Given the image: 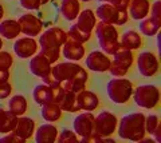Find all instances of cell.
<instances>
[{
  "instance_id": "cell-18",
  "label": "cell",
  "mask_w": 161,
  "mask_h": 143,
  "mask_svg": "<svg viewBox=\"0 0 161 143\" xmlns=\"http://www.w3.org/2000/svg\"><path fill=\"white\" fill-rule=\"evenodd\" d=\"M77 99L80 111H93L99 106V98L97 96V94L86 88L77 94Z\"/></svg>"
},
{
  "instance_id": "cell-40",
  "label": "cell",
  "mask_w": 161,
  "mask_h": 143,
  "mask_svg": "<svg viewBox=\"0 0 161 143\" xmlns=\"http://www.w3.org/2000/svg\"><path fill=\"white\" fill-rule=\"evenodd\" d=\"M3 142H8V143H24L26 140H23L20 136H18L15 132H8V134H4L3 138H0V143Z\"/></svg>"
},
{
  "instance_id": "cell-32",
  "label": "cell",
  "mask_w": 161,
  "mask_h": 143,
  "mask_svg": "<svg viewBox=\"0 0 161 143\" xmlns=\"http://www.w3.org/2000/svg\"><path fill=\"white\" fill-rule=\"evenodd\" d=\"M18 118L19 116L12 114L11 111H8L6 120H4L3 126L0 127V134H8V132H12L15 130V126H16V123H18Z\"/></svg>"
},
{
  "instance_id": "cell-35",
  "label": "cell",
  "mask_w": 161,
  "mask_h": 143,
  "mask_svg": "<svg viewBox=\"0 0 161 143\" xmlns=\"http://www.w3.org/2000/svg\"><path fill=\"white\" fill-rule=\"evenodd\" d=\"M40 54L44 55L47 58V60L54 64L59 60V56H60V48H53V47H48V48H40Z\"/></svg>"
},
{
  "instance_id": "cell-39",
  "label": "cell",
  "mask_w": 161,
  "mask_h": 143,
  "mask_svg": "<svg viewBox=\"0 0 161 143\" xmlns=\"http://www.w3.org/2000/svg\"><path fill=\"white\" fill-rule=\"evenodd\" d=\"M149 12H150V19L161 27V2L160 0H157V2H154L152 4Z\"/></svg>"
},
{
  "instance_id": "cell-30",
  "label": "cell",
  "mask_w": 161,
  "mask_h": 143,
  "mask_svg": "<svg viewBox=\"0 0 161 143\" xmlns=\"http://www.w3.org/2000/svg\"><path fill=\"white\" fill-rule=\"evenodd\" d=\"M138 28H140V32L145 36H154L160 31V26L157 23H154L150 18H145L142 20H140Z\"/></svg>"
},
{
  "instance_id": "cell-19",
  "label": "cell",
  "mask_w": 161,
  "mask_h": 143,
  "mask_svg": "<svg viewBox=\"0 0 161 143\" xmlns=\"http://www.w3.org/2000/svg\"><path fill=\"white\" fill-rule=\"evenodd\" d=\"M129 16L134 20H142L148 18L150 11V2L149 0H130L129 4Z\"/></svg>"
},
{
  "instance_id": "cell-26",
  "label": "cell",
  "mask_w": 161,
  "mask_h": 143,
  "mask_svg": "<svg viewBox=\"0 0 161 143\" xmlns=\"http://www.w3.org/2000/svg\"><path fill=\"white\" fill-rule=\"evenodd\" d=\"M119 44L128 50H137V48L141 47L142 44V39H141L140 33L134 29H129V31H125L121 36V40H119Z\"/></svg>"
},
{
  "instance_id": "cell-50",
  "label": "cell",
  "mask_w": 161,
  "mask_h": 143,
  "mask_svg": "<svg viewBox=\"0 0 161 143\" xmlns=\"http://www.w3.org/2000/svg\"><path fill=\"white\" fill-rule=\"evenodd\" d=\"M97 2H103V0H97Z\"/></svg>"
},
{
  "instance_id": "cell-36",
  "label": "cell",
  "mask_w": 161,
  "mask_h": 143,
  "mask_svg": "<svg viewBox=\"0 0 161 143\" xmlns=\"http://www.w3.org/2000/svg\"><path fill=\"white\" fill-rule=\"evenodd\" d=\"M50 0H20V6L22 8L27 9V11H35L47 4Z\"/></svg>"
},
{
  "instance_id": "cell-29",
  "label": "cell",
  "mask_w": 161,
  "mask_h": 143,
  "mask_svg": "<svg viewBox=\"0 0 161 143\" xmlns=\"http://www.w3.org/2000/svg\"><path fill=\"white\" fill-rule=\"evenodd\" d=\"M32 98H34L35 103L39 106L50 102V86L44 84V83L35 86V88L32 90Z\"/></svg>"
},
{
  "instance_id": "cell-9",
  "label": "cell",
  "mask_w": 161,
  "mask_h": 143,
  "mask_svg": "<svg viewBox=\"0 0 161 143\" xmlns=\"http://www.w3.org/2000/svg\"><path fill=\"white\" fill-rule=\"evenodd\" d=\"M18 22L20 26V31L26 36H31V38L39 36L43 31L42 20H40L38 16H35V15L30 13V12L22 15V16L18 19Z\"/></svg>"
},
{
  "instance_id": "cell-41",
  "label": "cell",
  "mask_w": 161,
  "mask_h": 143,
  "mask_svg": "<svg viewBox=\"0 0 161 143\" xmlns=\"http://www.w3.org/2000/svg\"><path fill=\"white\" fill-rule=\"evenodd\" d=\"M12 92V86L9 82H3L0 83V99H6L11 95Z\"/></svg>"
},
{
  "instance_id": "cell-2",
  "label": "cell",
  "mask_w": 161,
  "mask_h": 143,
  "mask_svg": "<svg viewBox=\"0 0 161 143\" xmlns=\"http://www.w3.org/2000/svg\"><path fill=\"white\" fill-rule=\"evenodd\" d=\"M94 29H95V35H97L101 51H103L106 55H113L115 50L119 47L117 27L110 23L101 20L95 24Z\"/></svg>"
},
{
  "instance_id": "cell-6",
  "label": "cell",
  "mask_w": 161,
  "mask_h": 143,
  "mask_svg": "<svg viewBox=\"0 0 161 143\" xmlns=\"http://www.w3.org/2000/svg\"><path fill=\"white\" fill-rule=\"evenodd\" d=\"M118 126V119L113 112L102 111L94 118V132L101 138H106L113 135Z\"/></svg>"
},
{
  "instance_id": "cell-47",
  "label": "cell",
  "mask_w": 161,
  "mask_h": 143,
  "mask_svg": "<svg viewBox=\"0 0 161 143\" xmlns=\"http://www.w3.org/2000/svg\"><path fill=\"white\" fill-rule=\"evenodd\" d=\"M3 18H4V7L0 4V22H2Z\"/></svg>"
},
{
  "instance_id": "cell-48",
  "label": "cell",
  "mask_w": 161,
  "mask_h": 143,
  "mask_svg": "<svg viewBox=\"0 0 161 143\" xmlns=\"http://www.w3.org/2000/svg\"><path fill=\"white\" fill-rule=\"evenodd\" d=\"M2 48H3V40H2V36H0V51H2Z\"/></svg>"
},
{
  "instance_id": "cell-38",
  "label": "cell",
  "mask_w": 161,
  "mask_h": 143,
  "mask_svg": "<svg viewBox=\"0 0 161 143\" xmlns=\"http://www.w3.org/2000/svg\"><path fill=\"white\" fill-rule=\"evenodd\" d=\"M14 64V58L7 51H0V70H9Z\"/></svg>"
},
{
  "instance_id": "cell-12",
  "label": "cell",
  "mask_w": 161,
  "mask_h": 143,
  "mask_svg": "<svg viewBox=\"0 0 161 143\" xmlns=\"http://www.w3.org/2000/svg\"><path fill=\"white\" fill-rule=\"evenodd\" d=\"M14 52L20 59H28L38 52V42L31 36L20 38L14 44Z\"/></svg>"
},
{
  "instance_id": "cell-5",
  "label": "cell",
  "mask_w": 161,
  "mask_h": 143,
  "mask_svg": "<svg viewBox=\"0 0 161 143\" xmlns=\"http://www.w3.org/2000/svg\"><path fill=\"white\" fill-rule=\"evenodd\" d=\"M94 13L99 20L110 23L113 26H124L129 19L128 9H119L109 3L101 4Z\"/></svg>"
},
{
  "instance_id": "cell-44",
  "label": "cell",
  "mask_w": 161,
  "mask_h": 143,
  "mask_svg": "<svg viewBox=\"0 0 161 143\" xmlns=\"http://www.w3.org/2000/svg\"><path fill=\"white\" fill-rule=\"evenodd\" d=\"M9 79V70H0V83L8 82Z\"/></svg>"
},
{
  "instance_id": "cell-21",
  "label": "cell",
  "mask_w": 161,
  "mask_h": 143,
  "mask_svg": "<svg viewBox=\"0 0 161 143\" xmlns=\"http://www.w3.org/2000/svg\"><path fill=\"white\" fill-rule=\"evenodd\" d=\"M133 62H134V55H133L132 50H128V48H125V47H122L119 44V47L113 54L112 63L115 64V66L121 67V68H124V70L129 71V68L132 67Z\"/></svg>"
},
{
  "instance_id": "cell-8",
  "label": "cell",
  "mask_w": 161,
  "mask_h": 143,
  "mask_svg": "<svg viewBox=\"0 0 161 143\" xmlns=\"http://www.w3.org/2000/svg\"><path fill=\"white\" fill-rule=\"evenodd\" d=\"M137 67H138V72L145 78H150L154 76L158 72V59L150 51H144L141 52L138 58H137Z\"/></svg>"
},
{
  "instance_id": "cell-22",
  "label": "cell",
  "mask_w": 161,
  "mask_h": 143,
  "mask_svg": "<svg viewBox=\"0 0 161 143\" xmlns=\"http://www.w3.org/2000/svg\"><path fill=\"white\" fill-rule=\"evenodd\" d=\"M77 27L80 28L82 31H86V32H93V29L97 24V16H95L94 11L92 9H83L80 11L77 16Z\"/></svg>"
},
{
  "instance_id": "cell-49",
  "label": "cell",
  "mask_w": 161,
  "mask_h": 143,
  "mask_svg": "<svg viewBox=\"0 0 161 143\" xmlns=\"http://www.w3.org/2000/svg\"><path fill=\"white\" fill-rule=\"evenodd\" d=\"M79 2H85V3H87V2H92V0H79Z\"/></svg>"
},
{
  "instance_id": "cell-33",
  "label": "cell",
  "mask_w": 161,
  "mask_h": 143,
  "mask_svg": "<svg viewBox=\"0 0 161 143\" xmlns=\"http://www.w3.org/2000/svg\"><path fill=\"white\" fill-rule=\"evenodd\" d=\"M63 94H64V88L62 87L60 83L55 82L53 84H50V102H54V103H58L59 105Z\"/></svg>"
},
{
  "instance_id": "cell-23",
  "label": "cell",
  "mask_w": 161,
  "mask_h": 143,
  "mask_svg": "<svg viewBox=\"0 0 161 143\" xmlns=\"http://www.w3.org/2000/svg\"><path fill=\"white\" fill-rule=\"evenodd\" d=\"M80 12V2L79 0H62L60 3V15L64 20L73 22L77 19Z\"/></svg>"
},
{
  "instance_id": "cell-45",
  "label": "cell",
  "mask_w": 161,
  "mask_h": 143,
  "mask_svg": "<svg viewBox=\"0 0 161 143\" xmlns=\"http://www.w3.org/2000/svg\"><path fill=\"white\" fill-rule=\"evenodd\" d=\"M7 114H8V111H6V110H4V108H2V107H0V127L3 126L4 120H6Z\"/></svg>"
},
{
  "instance_id": "cell-43",
  "label": "cell",
  "mask_w": 161,
  "mask_h": 143,
  "mask_svg": "<svg viewBox=\"0 0 161 143\" xmlns=\"http://www.w3.org/2000/svg\"><path fill=\"white\" fill-rule=\"evenodd\" d=\"M80 142H83V143H98V142H102V138H101L98 134L93 132V134H90L87 136L80 138Z\"/></svg>"
},
{
  "instance_id": "cell-31",
  "label": "cell",
  "mask_w": 161,
  "mask_h": 143,
  "mask_svg": "<svg viewBox=\"0 0 161 143\" xmlns=\"http://www.w3.org/2000/svg\"><path fill=\"white\" fill-rule=\"evenodd\" d=\"M67 35L70 39H73V40L78 42V43H86L90 40V38H92V32H86V31H82L80 28L77 27V24H73L71 27H70Z\"/></svg>"
},
{
  "instance_id": "cell-28",
  "label": "cell",
  "mask_w": 161,
  "mask_h": 143,
  "mask_svg": "<svg viewBox=\"0 0 161 143\" xmlns=\"http://www.w3.org/2000/svg\"><path fill=\"white\" fill-rule=\"evenodd\" d=\"M59 106L62 108V111L66 112H77L80 111L78 106V99H77V94L71 91H64L62 99L59 102Z\"/></svg>"
},
{
  "instance_id": "cell-10",
  "label": "cell",
  "mask_w": 161,
  "mask_h": 143,
  "mask_svg": "<svg viewBox=\"0 0 161 143\" xmlns=\"http://www.w3.org/2000/svg\"><path fill=\"white\" fill-rule=\"evenodd\" d=\"M112 59L103 51H92L86 56V67L94 72H106L109 71Z\"/></svg>"
},
{
  "instance_id": "cell-7",
  "label": "cell",
  "mask_w": 161,
  "mask_h": 143,
  "mask_svg": "<svg viewBox=\"0 0 161 143\" xmlns=\"http://www.w3.org/2000/svg\"><path fill=\"white\" fill-rule=\"evenodd\" d=\"M67 39L69 35L64 29H62L60 27H51L47 28L43 33H40L38 44L40 46V48H60Z\"/></svg>"
},
{
  "instance_id": "cell-24",
  "label": "cell",
  "mask_w": 161,
  "mask_h": 143,
  "mask_svg": "<svg viewBox=\"0 0 161 143\" xmlns=\"http://www.w3.org/2000/svg\"><path fill=\"white\" fill-rule=\"evenodd\" d=\"M22 31H20L19 22L15 19H7V20L0 22V36L6 39H16Z\"/></svg>"
},
{
  "instance_id": "cell-15",
  "label": "cell",
  "mask_w": 161,
  "mask_h": 143,
  "mask_svg": "<svg viewBox=\"0 0 161 143\" xmlns=\"http://www.w3.org/2000/svg\"><path fill=\"white\" fill-rule=\"evenodd\" d=\"M51 67L53 64L42 54H35L34 56H31V60H30V64H28L30 72L38 78H43L47 74H50L51 72Z\"/></svg>"
},
{
  "instance_id": "cell-16",
  "label": "cell",
  "mask_w": 161,
  "mask_h": 143,
  "mask_svg": "<svg viewBox=\"0 0 161 143\" xmlns=\"http://www.w3.org/2000/svg\"><path fill=\"white\" fill-rule=\"evenodd\" d=\"M63 56L70 62H79L85 56V47L82 43H78L73 39H67L62 47Z\"/></svg>"
},
{
  "instance_id": "cell-37",
  "label": "cell",
  "mask_w": 161,
  "mask_h": 143,
  "mask_svg": "<svg viewBox=\"0 0 161 143\" xmlns=\"http://www.w3.org/2000/svg\"><path fill=\"white\" fill-rule=\"evenodd\" d=\"M160 126V118L154 114H150L149 116L145 118V131L152 135L156 131V129Z\"/></svg>"
},
{
  "instance_id": "cell-25",
  "label": "cell",
  "mask_w": 161,
  "mask_h": 143,
  "mask_svg": "<svg viewBox=\"0 0 161 143\" xmlns=\"http://www.w3.org/2000/svg\"><path fill=\"white\" fill-rule=\"evenodd\" d=\"M62 108L58 103L47 102L42 105V110H40V115L46 122H57L62 116Z\"/></svg>"
},
{
  "instance_id": "cell-14",
  "label": "cell",
  "mask_w": 161,
  "mask_h": 143,
  "mask_svg": "<svg viewBox=\"0 0 161 143\" xmlns=\"http://www.w3.org/2000/svg\"><path fill=\"white\" fill-rule=\"evenodd\" d=\"M87 79H89V75H87L86 70L80 67L69 80L60 83V84H62V87L64 88V91H71V92L78 94L79 91H82L86 88Z\"/></svg>"
},
{
  "instance_id": "cell-3",
  "label": "cell",
  "mask_w": 161,
  "mask_h": 143,
  "mask_svg": "<svg viewBox=\"0 0 161 143\" xmlns=\"http://www.w3.org/2000/svg\"><path fill=\"white\" fill-rule=\"evenodd\" d=\"M133 90H134L133 83L129 79H124V78L112 79L106 86L108 96L115 105H124V103H126L132 98Z\"/></svg>"
},
{
  "instance_id": "cell-4",
  "label": "cell",
  "mask_w": 161,
  "mask_h": 143,
  "mask_svg": "<svg viewBox=\"0 0 161 143\" xmlns=\"http://www.w3.org/2000/svg\"><path fill=\"white\" fill-rule=\"evenodd\" d=\"M132 96L138 107L152 110L160 102V90L154 84H141L133 90Z\"/></svg>"
},
{
  "instance_id": "cell-27",
  "label": "cell",
  "mask_w": 161,
  "mask_h": 143,
  "mask_svg": "<svg viewBox=\"0 0 161 143\" xmlns=\"http://www.w3.org/2000/svg\"><path fill=\"white\" fill-rule=\"evenodd\" d=\"M8 108L16 116H22L27 112V108H28L27 99L23 95H14L8 102Z\"/></svg>"
},
{
  "instance_id": "cell-34",
  "label": "cell",
  "mask_w": 161,
  "mask_h": 143,
  "mask_svg": "<svg viewBox=\"0 0 161 143\" xmlns=\"http://www.w3.org/2000/svg\"><path fill=\"white\" fill-rule=\"evenodd\" d=\"M57 140L59 143H77L78 142V136L74 131L64 129L62 132H58Z\"/></svg>"
},
{
  "instance_id": "cell-13",
  "label": "cell",
  "mask_w": 161,
  "mask_h": 143,
  "mask_svg": "<svg viewBox=\"0 0 161 143\" xmlns=\"http://www.w3.org/2000/svg\"><path fill=\"white\" fill-rule=\"evenodd\" d=\"M80 68L79 64H77L75 62H63V63H58L54 67H51V74L54 76V80L58 83H63L69 80L75 72Z\"/></svg>"
},
{
  "instance_id": "cell-42",
  "label": "cell",
  "mask_w": 161,
  "mask_h": 143,
  "mask_svg": "<svg viewBox=\"0 0 161 143\" xmlns=\"http://www.w3.org/2000/svg\"><path fill=\"white\" fill-rule=\"evenodd\" d=\"M103 3H109V4H112V6L117 7L119 9H128L130 0H103Z\"/></svg>"
},
{
  "instance_id": "cell-1",
  "label": "cell",
  "mask_w": 161,
  "mask_h": 143,
  "mask_svg": "<svg viewBox=\"0 0 161 143\" xmlns=\"http://www.w3.org/2000/svg\"><path fill=\"white\" fill-rule=\"evenodd\" d=\"M145 131V115L142 112H132L121 118L118 126V135L122 139L140 142L144 140Z\"/></svg>"
},
{
  "instance_id": "cell-17",
  "label": "cell",
  "mask_w": 161,
  "mask_h": 143,
  "mask_svg": "<svg viewBox=\"0 0 161 143\" xmlns=\"http://www.w3.org/2000/svg\"><path fill=\"white\" fill-rule=\"evenodd\" d=\"M12 132H15V134L22 138L23 140L31 139L34 132H35V120L28 116H23V115L19 116L18 123H16V126H15V130Z\"/></svg>"
},
{
  "instance_id": "cell-20",
  "label": "cell",
  "mask_w": 161,
  "mask_h": 143,
  "mask_svg": "<svg viewBox=\"0 0 161 143\" xmlns=\"http://www.w3.org/2000/svg\"><path fill=\"white\" fill-rule=\"evenodd\" d=\"M58 136V129L53 123H44L35 131L36 143H54Z\"/></svg>"
},
{
  "instance_id": "cell-11",
  "label": "cell",
  "mask_w": 161,
  "mask_h": 143,
  "mask_svg": "<svg viewBox=\"0 0 161 143\" xmlns=\"http://www.w3.org/2000/svg\"><path fill=\"white\" fill-rule=\"evenodd\" d=\"M94 115L90 111L82 112L75 116V119L73 120V127L74 132L80 138L87 136L94 132Z\"/></svg>"
},
{
  "instance_id": "cell-46",
  "label": "cell",
  "mask_w": 161,
  "mask_h": 143,
  "mask_svg": "<svg viewBox=\"0 0 161 143\" xmlns=\"http://www.w3.org/2000/svg\"><path fill=\"white\" fill-rule=\"evenodd\" d=\"M152 135L156 138V140H157V142H160V140H161V125L157 127V129H156V131L153 132Z\"/></svg>"
}]
</instances>
